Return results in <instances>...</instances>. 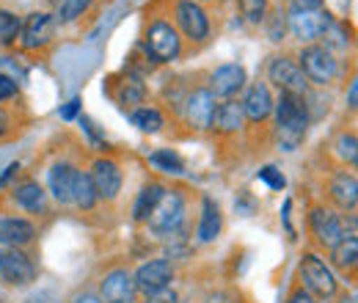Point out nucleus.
I'll list each match as a JSON object with an SVG mask.
<instances>
[{
	"label": "nucleus",
	"instance_id": "obj_17",
	"mask_svg": "<svg viewBox=\"0 0 358 303\" xmlns=\"http://www.w3.org/2000/svg\"><path fill=\"white\" fill-rule=\"evenodd\" d=\"M36 237V229L25 218H0V246L6 248H22Z\"/></svg>",
	"mask_w": 358,
	"mask_h": 303
},
{
	"label": "nucleus",
	"instance_id": "obj_41",
	"mask_svg": "<svg viewBox=\"0 0 358 303\" xmlns=\"http://www.w3.org/2000/svg\"><path fill=\"white\" fill-rule=\"evenodd\" d=\"M348 102H350V111H356L358 108V83L356 80L350 83V97H348Z\"/></svg>",
	"mask_w": 358,
	"mask_h": 303
},
{
	"label": "nucleus",
	"instance_id": "obj_1",
	"mask_svg": "<svg viewBox=\"0 0 358 303\" xmlns=\"http://www.w3.org/2000/svg\"><path fill=\"white\" fill-rule=\"evenodd\" d=\"M275 111V138L278 146L292 152L301 146L303 135H306V125H309V113L303 105V97H292V94H281L278 105H273Z\"/></svg>",
	"mask_w": 358,
	"mask_h": 303
},
{
	"label": "nucleus",
	"instance_id": "obj_20",
	"mask_svg": "<svg viewBox=\"0 0 358 303\" xmlns=\"http://www.w3.org/2000/svg\"><path fill=\"white\" fill-rule=\"evenodd\" d=\"M331 199L342 207V210H353L358 202V182L353 174H336L331 182Z\"/></svg>",
	"mask_w": 358,
	"mask_h": 303
},
{
	"label": "nucleus",
	"instance_id": "obj_44",
	"mask_svg": "<svg viewBox=\"0 0 358 303\" xmlns=\"http://www.w3.org/2000/svg\"><path fill=\"white\" fill-rule=\"evenodd\" d=\"M75 303H102V301H99L96 295H78V298H75Z\"/></svg>",
	"mask_w": 358,
	"mask_h": 303
},
{
	"label": "nucleus",
	"instance_id": "obj_34",
	"mask_svg": "<svg viewBox=\"0 0 358 303\" xmlns=\"http://www.w3.org/2000/svg\"><path fill=\"white\" fill-rule=\"evenodd\" d=\"M259 179H265L270 188H275V190H281V188L287 185V179L281 176V171H278V169H273V166H265V169L259 171Z\"/></svg>",
	"mask_w": 358,
	"mask_h": 303
},
{
	"label": "nucleus",
	"instance_id": "obj_30",
	"mask_svg": "<svg viewBox=\"0 0 358 303\" xmlns=\"http://www.w3.org/2000/svg\"><path fill=\"white\" fill-rule=\"evenodd\" d=\"M240 11L248 22L259 25L265 22V14H268V0H240Z\"/></svg>",
	"mask_w": 358,
	"mask_h": 303
},
{
	"label": "nucleus",
	"instance_id": "obj_43",
	"mask_svg": "<svg viewBox=\"0 0 358 303\" xmlns=\"http://www.w3.org/2000/svg\"><path fill=\"white\" fill-rule=\"evenodd\" d=\"M17 171H20V166H17V163H11V166L6 169V174L0 176V185H6V182H8V179H11V176H14Z\"/></svg>",
	"mask_w": 358,
	"mask_h": 303
},
{
	"label": "nucleus",
	"instance_id": "obj_7",
	"mask_svg": "<svg viewBox=\"0 0 358 303\" xmlns=\"http://www.w3.org/2000/svg\"><path fill=\"white\" fill-rule=\"evenodd\" d=\"M133 281H135V290L143 293V295L160 293V290L171 287V281H174V265H171L169 260L143 262V265L133 273Z\"/></svg>",
	"mask_w": 358,
	"mask_h": 303
},
{
	"label": "nucleus",
	"instance_id": "obj_9",
	"mask_svg": "<svg viewBox=\"0 0 358 303\" xmlns=\"http://www.w3.org/2000/svg\"><path fill=\"white\" fill-rule=\"evenodd\" d=\"M0 276L6 284H14V287H25L36 279V267L31 257L20 248H3L0 251Z\"/></svg>",
	"mask_w": 358,
	"mask_h": 303
},
{
	"label": "nucleus",
	"instance_id": "obj_21",
	"mask_svg": "<svg viewBox=\"0 0 358 303\" xmlns=\"http://www.w3.org/2000/svg\"><path fill=\"white\" fill-rule=\"evenodd\" d=\"M243 108H240V102H234V99H226L221 102L218 108H215V116H213V125L210 127H215L218 132H237L243 127Z\"/></svg>",
	"mask_w": 358,
	"mask_h": 303
},
{
	"label": "nucleus",
	"instance_id": "obj_2",
	"mask_svg": "<svg viewBox=\"0 0 358 303\" xmlns=\"http://www.w3.org/2000/svg\"><path fill=\"white\" fill-rule=\"evenodd\" d=\"M298 66H301L303 78L317 83V86H325V83H331L336 78V61H334L331 50L322 47V44H306L301 50Z\"/></svg>",
	"mask_w": 358,
	"mask_h": 303
},
{
	"label": "nucleus",
	"instance_id": "obj_6",
	"mask_svg": "<svg viewBox=\"0 0 358 303\" xmlns=\"http://www.w3.org/2000/svg\"><path fill=\"white\" fill-rule=\"evenodd\" d=\"M289 31L298 36V39H303V42H309V39H317V36H322L325 31H328V25L334 22V17H331V11L328 8H295L292 6V11H289Z\"/></svg>",
	"mask_w": 358,
	"mask_h": 303
},
{
	"label": "nucleus",
	"instance_id": "obj_32",
	"mask_svg": "<svg viewBox=\"0 0 358 303\" xmlns=\"http://www.w3.org/2000/svg\"><path fill=\"white\" fill-rule=\"evenodd\" d=\"M336 152H339V157L342 160H348V163H356L358 160V141L356 135L350 132H345V135H339V141H336Z\"/></svg>",
	"mask_w": 358,
	"mask_h": 303
},
{
	"label": "nucleus",
	"instance_id": "obj_8",
	"mask_svg": "<svg viewBox=\"0 0 358 303\" xmlns=\"http://www.w3.org/2000/svg\"><path fill=\"white\" fill-rule=\"evenodd\" d=\"M268 78H270V83H275V86L281 88V94L306 97L309 80L303 78L298 61H289V58H273L268 66Z\"/></svg>",
	"mask_w": 358,
	"mask_h": 303
},
{
	"label": "nucleus",
	"instance_id": "obj_24",
	"mask_svg": "<svg viewBox=\"0 0 358 303\" xmlns=\"http://www.w3.org/2000/svg\"><path fill=\"white\" fill-rule=\"evenodd\" d=\"M99 202L96 190H94V182L86 171L75 174V185H72V204H78L80 210H94V204Z\"/></svg>",
	"mask_w": 358,
	"mask_h": 303
},
{
	"label": "nucleus",
	"instance_id": "obj_19",
	"mask_svg": "<svg viewBox=\"0 0 358 303\" xmlns=\"http://www.w3.org/2000/svg\"><path fill=\"white\" fill-rule=\"evenodd\" d=\"M75 174L78 169H72L69 163H58L50 169V193L55 196V202L61 204H72V185H75Z\"/></svg>",
	"mask_w": 358,
	"mask_h": 303
},
{
	"label": "nucleus",
	"instance_id": "obj_28",
	"mask_svg": "<svg viewBox=\"0 0 358 303\" xmlns=\"http://www.w3.org/2000/svg\"><path fill=\"white\" fill-rule=\"evenodd\" d=\"M149 163H152L155 169H160V171H166V174H182L185 171V160L179 157L177 152H171V149L152 152V155H149Z\"/></svg>",
	"mask_w": 358,
	"mask_h": 303
},
{
	"label": "nucleus",
	"instance_id": "obj_42",
	"mask_svg": "<svg viewBox=\"0 0 358 303\" xmlns=\"http://www.w3.org/2000/svg\"><path fill=\"white\" fill-rule=\"evenodd\" d=\"M322 0H295V8H320Z\"/></svg>",
	"mask_w": 358,
	"mask_h": 303
},
{
	"label": "nucleus",
	"instance_id": "obj_33",
	"mask_svg": "<svg viewBox=\"0 0 358 303\" xmlns=\"http://www.w3.org/2000/svg\"><path fill=\"white\" fill-rule=\"evenodd\" d=\"M119 102L122 105H135V102H141L143 99V86L138 83V80H127V83H122L119 86Z\"/></svg>",
	"mask_w": 358,
	"mask_h": 303
},
{
	"label": "nucleus",
	"instance_id": "obj_11",
	"mask_svg": "<svg viewBox=\"0 0 358 303\" xmlns=\"http://www.w3.org/2000/svg\"><path fill=\"white\" fill-rule=\"evenodd\" d=\"M89 176H91V182H94V190H96L99 199L113 202V199L119 196V190H122V171H119V166H116L113 160L99 157V160L91 166Z\"/></svg>",
	"mask_w": 358,
	"mask_h": 303
},
{
	"label": "nucleus",
	"instance_id": "obj_18",
	"mask_svg": "<svg viewBox=\"0 0 358 303\" xmlns=\"http://www.w3.org/2000/svg\"><path fill=\"white\" fill-rule=\"evenodd\" d=\"M52 36V17L50 14H31L20 31V39L25 50H39Z\"/></svg>",
	"mask_w": 358,
	"mask_h": 303
},
{
	"label": "nucleus",
	"instance_id": "obj_15",
	"mask_svg": "<svg viewBox=\"0 0 358 303\" xmlns=\"http://www.w3.org/2000/svg\"><path fill=\"white\" fill-rule=\"evenodd\" d=\"M243 88H245V69L240 64H224L210 78V91L215 97H224V99H231Z\"/></svg>",
	"mask_w": 358,
	"mask_h": 303
},
{
	"label": "nucleus",
	"instance_id": "obj_29",
	"mask_svg": "<svg viewBox=\"0 0 358 303\" xmlns=\"http://www.w3.org/2000/svg\"><path fill=\"white\" fill-rule=\"evenodd\" d=\"M20 31H22L20 17H14V14H8V11H0V42L11 44L20 36Z\"/></svg>",
	"mask_w": 358,
	"mask_h": 303
},
{
	"label": "nucleus",
	"instance_id": "obj_39",
	"mask_svg": "<svg viewBox=\"0 0 358 303\" xmlns=\"http://www.w3.org/2000/svg\"><path fill=\"white\" fill-rule=\"evenodd\" d=\"M287 303H314V295H309V293L301 287V290H295V293L289 295V301Z\"/></svg>",
	"mask_w": 358,
	"mask_h": 303
},
{
	"label": "nucleus",
	"instance_id": "obj_14",
	"mask_svg": "<svg viewBox=\"0 0 358 303\" xmlns=\"http://www.w3.org/2000/svg\"><path fill=\"white\" fill-rule=\"evenodd\" d=\"M309 226H312V234L317 237V243L325 246V248H334V246L345 237L339 216H334V213L325 210V207H314L312 216H309Z\"/></svg>",
	"mask_w": 358,
	"mask_h": 303
},
{
	"label": "nucleus",
	"instance_id": "obj_26",
	"mask_svg": "<svg viewBox=\"0 0 358 303\" xmlns=\"http://www.w3.org/2000/svg\"><path fill=\"white\" fill-rule=\"evenodd\" d=\"M163 185H157V182H152V185H146L141 193H138V199H135L133 204V218L135 220H146L149 213L155 210V204L160 202V196H163Z\"/></svg>",
	"mask_w": 358,
	"mask_h": 303
},
{
	"label": "nucleus",
	"instance_id": "obj_35",
	"mask_svg": "<svg viewBox=\"0 0 358 303\" xmlns=\"http://www.w3.org/2000/svg\"><path fill=\"white\" fill-rule=\"evenodd\" d=\"M268 28H270V39H273V42H281V39H284V14H273Z\"/></svg>",
	"mask_w": 358,
	"mask_h": 303
},
{
	"label": "nucleus",
	"instance_id": "obj_45",
	"mask_svg": "<svg viewBox=\"0 0 358 303\" xmlns=\"http://www.w3.org/2000/svg\"><path fill=\"white\" fill-rule=\"evenodd\" d=\"M193 3H204V0H193Z\"/></svg>",
	"mask_w": 358,
	"mask_h": 303
},
{
	"label": "nucleus",
	"instance_id": "obj_25",
	"mask_svg": "<svg viewBox=\"0 0 358 303\" xmlns=\"http://www.w3.org/2000/svg\"><path fill=\"white\" fill-rule=\"evenodd\" d=\"M334 265L336 267H342V270H353L356 267V262H358V240H356V234L350 232V234H345L334 248Z\"/></svg>",
	"mask_w": 358,
	"mask_h": 303
},
{
	"label": "nucleus",
	"instance_id": "obj_5",
	"mask_svg": "<svg viewBox=\"0 0 358 303\" xmlns=\"http://www.w3.org/2000/svg\"><path fill=\"white\" fill-rule=\"evenodd\" d=\"M301 276H303V290L317 298H334L336 295V279L331 273V267L320 260L317 254H306L301 262Z\"/></svg>",
	"mask_w": 358,
	"mask_h": 303
},
{
	"label": "nucleus",
	"instance_id": "obj_40",
	"mask_svg": "<svg viewBox=\"0 0 358 303\" xmlns=\"http://www.w3.org/2000/svg\"><path fill=\"white\" fill-rule=\"evenodd\" d=\"M325 3H328L339 17H342V14H348V6H350V0H325Z\"/></svg>",
	"mask_w": 358,
	"mask_h": 303
},
{
	"label": "nucleus",
	"instance_id": "obj_12",
	"mask_svg": "<svg viewBox=\"0 0 358 303\" xmlns=\"http://www.w3.org/2000/svg\"><path fill=\"white\" fill-rule=\"evenodd\" d=\"M135 293H138V290H135L133 273L124 270V267L110 270V273L102 279V284H99V295L108 303H133Z\"/></svg>",
	"mask_w": 358,
	"mask_h": 303
},
{
	"label": "nucleus",
	"instance_id": "obj_38",
	"mask_svg": "<svg viewBox=\"0 0 358 303\" xmlns=\"http://www.w3.org/2000/svg\"><path fill=\"white\" fill-rule=\"evenodd\" d=\"M78 111H80V99H72V102H66V108L61 111V119H75Z\"/></svg>",
	"mask_w": 358,
	"mask_h": 303
},
{
	"label": "nucleus",
	"instance_id": "obj_31",
	"mask_svg": "<svg viewBox=\"0 0 358 303\" xmlns=\"http://www.w3.org/2000/svg\"><path fill=\"white\" fill-rule=\"evenodd\" d=\"M91 6V0H61V6H58V17L64 20V22H72V20H78V17H83V11Z\"/></svg>",
	"mask_w": 358,
	"mask_h": 303
},
{
	"label": "nucleus",
	"instance_id": "obj_22",
	"mask_svg": "<svg viewBox=\"0 0 358 303\" xmlns=\"http://www.w3.org/2000/svg\"><path fill=\"white\" fill-rule=\"evenodd\" d=\"M14 202L28 213H45L47 210V193L42 190L39 182H22L20 188H14Z\"/></svg>",
	"mask_w": 358,
	"mask_h": 303
},
{
	"label": "nucleus",
	"instance_id": "obj_3",
	"mask_svg": "<svg viewBox=\"0 0 358 303\" xmlns=\"http://www.w3.org/2000/svg\"><path fill=\"white\" fill-rule=\"evenodd\" d=\"M182 218H185V196L179 190H163L160 202L155 204L146 220L155 234H171L174 229H179Z\"/></svg>",
	"mask_w": 358,
	"mask_h": 303
},
{
	"label": "nucleus",
	"instance_id": "obj_23",
	"mask_svg": "<svg viewBox=\"0 0 358 303\" xmlns=\"http://www.w3.org/2000/svg\"><path fill=\"white\" fill-rule=\"evenodd\" d=\"M221 210L213 199H204L201 202V220H199V240L201 243H213L218 234H221Z\"/></svg>",
	"mask_w": 358,
	"mask_h": 303
},
{
	"label": "nucleus",
	"instance_id": "obj_13",
	"mask_svg": "<svg viewBox=\"0 0 358 303\" xmlns=\"http://www.w3.org/2000/svg\"><path fill=\"white\" fill-rule=\"evenodd\" d=\"M215 108H218L215 94H213L210 88H196V91L187 97V105H185L187 122H190L196 130H210L213 116H215Z\"/></svg>",
	"mask_w": 358,
	"mask_h": 303
},
{
	"label": "nucleus",
	"instance_id": "obj_4",
	"mask_svg": "<svg viewBox=\"0 0 358 303\" xmlns=\"http://www.w3.org/2000/svg\"><path fill=\"white\" fill-rule=\"evenodd\" d=\"M146 52L155 64H171L177 61L182 52V39H179L177 28H171L169 22H155L146 34Z\"/></svg>",
	"mask_w": 358,
	"mask_h": 303
},
{
	"label": "nucleus",
	"instance_id": "obj_10",
	"mask_svg": "<svg viewBox=\"0 0 358 303\" xmlns=\"http://www.w3.org/2000/svg\"><path fill=\"white\" fill-rule=\"evenodd\" d=\"M177 25L182 28V34L193 42H204L210 34V20L207 11L193 3V0H179L177 3Z\"/></svg>",
	"mask_w": 358,
	"mask_h": 303
},
{
	"label": "nucleus",
	"instance_id": "obj_16",
	"mask_svg": "<svg viewBox=\"0 0 358 303\" xmlns=\"http://www.w3.org/2000/svg\"><path fill=\"white\" fill-rule=\"evenodd\" d=\"M273 94H270L268 83H254V86L248 88V94H245V99L240 102V108H243V116L245 119H251V122H265L270 113H273Z\"/></svg>",
	"mask_w": 358,
	"mask_h": 303
},
{
	"label": "nucleus",
	"instance_id": "obj_37",
	"mask_svg": "<svg viewBox=\"0 0 358 303\" xmlns=\"http://www.w3.org/2000/svg\"><path fill=\"white\" fill-rule=\"evenodd\" d=\"M17 94V83L8 75H0V99H11Z\"/></svg>",
	"mask_w": 358,
	"mask_h": 303
},
{
	"label": "nucleus",
	"instance_id": "obj_27",
	"mask_svg": "<svg viewBox=\"0 0 358 303\" xmlns=\"http://www.w3.org/2000/svg\"><path fill=\"white\" fill-rule=\"evenodd\" d=\"M133 125L138 127L141 132H160L163 130V113L157 111V108H138L133 116Z\"/></svg>",
	"mask_w": 358,
	"mask_h": 303
},
{
	"label": "nucleus",
	"instance_id": "obj_36",
	"mask_svg": "<svg viewBox=\"0 0 358 303\" xmlns=\"http://www.w3.org/2000/svg\"><path fill=\"white\" fill-rule=\"evenodd\" d=\"M143 303H177V293L174 290H160V293H152V295H146V301Z\"/></svg>",
	"mask_w": 358,
	"mask_h": 303
}]
</instances>
